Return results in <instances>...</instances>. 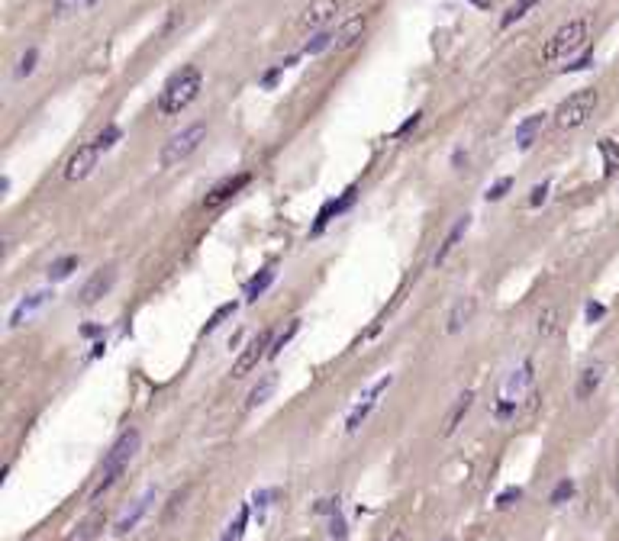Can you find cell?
<instances>
[{
    "label": "cell",
    "instance_id": "cell-17",
    "mask_svg": "<svg viewBox=\"0 0 619 541\" xmlns=\"http://www.w3.org/2000/svg\"><path fill=\"white\" fill-rule=\"evenodd\" d=\"M468 226H471V216H468V213L455 219V226H451V229H449V235H445V242L439 245V252H436V258H432V264H436V268H439V264H445V258H449V255L455 252V245H458L461 239H465V232H468Z\"/></svg>",
    "mask_w": 619,
    "mask_h": 541
},
{
    "label": "cell",
    "instance_id": "cell-21",
    "mask_svg": "<svg viewBox=\"0 0 619 541\" xmlns=\"http://www.w3.org/2000/svg\"><path fill=\"white\" fill-rule=\"evenodd\" d=\"M278 390V374H264L262 380L255 383L252 390H249V400H245V406H249V410H258V406H264V403L271 400V393Z\"/></svg>",
    "mask_w": 619,
    "mask_h": 541
},
{
    "label": "cell",
    "instance_id": "cell-12",
    "mask_svg": "<svg viewBox=\"0 0 619 541\" xmlns=\"http://www.w3.org/2000/svg\"><path fill=\"white\" fill-rule=\"evenodd\" d=\"M155 496H159V493H155V490L149 486V490H145V493H142L139 499H136V503H132L129 509H126V513L120 515V522L113 525V532H116V535H129L132 529H136V525H139L142 519H145V513H149L152 503H155Z\"/></svg>",
    "mask_w": 619,
    "mask_h": 541
},
{
    "label": "cell",
    "instance_id": "cell-15",
    "mask_svg": "<svg viewBox=\"0 0 619 541\" xmlns=\"http://www.w3.org/2000/svg\"><path fill=\"white\" fill-rule=\"evenodd\" d=\"M48 300H52V293L48 290H36V293H29V297H23L13 306V313H10V329H17V326H23V319H29V316H36L39 309L46 306Z\"/></svg>",
    "mask_w": 619,
    "mask_h": 541
},
{
    "label": "cell",
    "instance_id": "cell-24",
    "mask_svg": "<svg viewBox=\"0 0 619 541\" xmlns=\"http://www.w3.org/2000/svg\"><path fill=\"white\" fill-rule=\"evenodd\" d=\"M271 284H274V268L268 264V268H262L249 284H245V300H258Z\"/></svg>",
    "mask_w": 619,
    "mask_h": 541
},
{
    "label": "cell",
    "instance_id": "cell-25",
    "mask_svg": "<svg viewBox=\"0 0 619 541\" xmlns=\"http://www.w3.org/2000/svg\"><path fill=\"white\" fill-rule=\"evenodd\" d=\"M71 270H78V258L75 255H65V258H58V262L48 264V280H68Z\"/></svg>",
    "mask_w": 619,
    "mask_h": 541
},
{
    "label": "cell",
    "instance_id": "cell-7",
    "mask_svg": "<svg viewBox=\"0 0 619 541\" xmlns=\"http://www.w3.org/2000/svg\"><path fill=\"white\" fill-rule=\"evenodd\" d=\"M271 342H274L271 329H262L258 336L249 338V345L242 348V355L235 358V364H233V377H245V374H252L255 367H258V361L271 351Z\"/></svg>",
    "mask_w": 619,
    "mask_h": 541
},
{
    "label": "cell",
    "instance_id": "cell-34",
    "mask_svg": "<svg viewBox=\"0 0 619 541\" xmlns=\"http://www.w3.org/2000/svg\"><path fill=\"white\" fill-rule=\"evenodd\" d=\"M120 136H123V132H120V126H107V129H103L94 142H97V145H100L103 152H107V149H113V145L120 142Z\"/></svg>",
    "mask_w": 619,
    "mask_h": 541
},
{
    "label": "cell",
    "instance_id": "cell-31",
    "mask_svg": "<svg viewBox=\"0 0 619 541\" xmlns=\"http://www.w3.org/2000/svg\"><path fill=\"white\" fill-rule=\"evenodd\" d=\"M245 525H249V506H239L235 513V522H229V532H226V541H239L245 535Z\"/></svg>",
    "mask_w": 619,
    "mask_h": 541
},
{
    "label": "cell",
    "instance_id": "cell-16",
    "mask_svg": "<svg viewBox=\"0 0 619 541\" xmlns=\"http://www.w3.org/2000/svg\"><path fill=\"white\" fill-rule=\"evenodd\" d=\"M249 184V174H235V178H226V181H219V184L210 190V194L204 196V206L206 210H216L219 203H226V200H233L242 187Z\"/></svg>",
    "mask_w": 619,
    "mask_h": 541
},
{
    "label": "cell",
    "instance_id": "cell-48",
    "mask_svg": "<svg viewBox=\"0 0 619 541\" xmlns=\"http://www.w3.org/2000/svg\"><path fill=\"white\" fill-rule=\"evenodd\" d=\"M442 541H451V538H442Z\"/></svg>",
    "mask_w": 619,
    "mask_h": 541
},
{
    "label": "cell",
    "instance_id": "cell-3",
    "mask_svg": "<svg viewBox=\"0 0 619 541\" xmlns=\"http://www.w3.org/2000/svg\"><path fill=\"white\" fill-rule=\"evenodd\" d=\"M587 46V19H568L564 26H558L552 33V39L545 42L542 48V65H558V62H568L574 52H581Z\"/></svg>",
    "mask_w": 619,
    "mask_h": 541
},
{
    "label": "cell",
    "instance_id": "cell-20",
    "mask_svg": "<svg viewBox=\"0 0 619 541\" xmlns=\"http://www.w3.org/2000/svg\"><path fill=\"white\" fill-rule=\"evenodd\" d=\"M542 126H545V113H532V116H526L519 126H516V145L523 152H529L532 149V142H535V136L542 132Z\"/></svg>",
    "mask_w": 619,
    "mask_h": 541
},
{
    "label": "cell",
    "instance_id": "cell-9",
    "mask_svg": "<svg viewBox=\"0 0 619 541\" xmlns=\"http://www.w3.org/2000/svg\"><path fill=\"white\" fill-rule=\"evenodd\" d=\"M391 383H394V374H384L381 380H377V383H371V387H368V390L361 393V400H358V406H355V410H352V412H348V419H346V432H358V429H361V422H365L368 416H371V410H375V406H377V400L384 396V390H387V387H391Z\"/></svg>",
    "mask_w": 619,
    "mask_h": 541
},
{
    "label": "cell",
    "instance_id": "cell-19",
    "mask_svg": "<svg viewBox=\"0 0 619 541\" xmlns=\"http://www.w3.org/2000/svg\"><path fill=\"white\" fill-rule=\"evenodd\" d=\"M368 26V17L365 13H355V17H348L342 26H339L336 33V48H348V46H355L358 39H361V33H365Z\"/></svg>",
    "mask_w": 619,
    "mask_h": 541
},
{
    "label": "cell",
    "instance_id": "cell-22",
    "mask_svg": "<svg viewBox=\"0 0 619 541\" xmlns=\"http://www.w3.org/2000/svg\"><path fill=\"white\" fill-rule=\"evenodd\" d=\"M471 406H474V393L471 390H465L458 396V400H455V406H451V412H449V419H445V435H451V432L458 429L461 425V419H465V416H468L471 412Z\"/></svg>",
    "mask_w": 619,
    "mask_h": 541
},
{
    "label": "cell",
    "instance_id": "cell-29",
    "mask_svg": "<svg viewBox=\"0 0 619 541\" xmlns=\"http://www.w3.org/2000/svg\"><path fill=\"white\" fill-rule=\"evenodd\" d=\"M329 46H336V36L323 29V33H316V36H313L307 46H303V55H319V52H326Z\"/></svg>",
    "mask_w": 619,
    "mask_h": 541
},
{
    "label": "cell",
    "instance_id": "cell-1",
    "mask_svg": "<svg viewBox=\"0 0 619 541\" xmlns=\"http://www.w3.org/2000/svg\"><path fill=\"white\" fill-rule=\"evenodd\" d=\"M139 445H142V435L136 429H126L120 439L113 441V448L107 451V457H103V464H100V477H97L94 490H91V503H97V499L120 480L123 470L129 467V461L136 457V451H139Z\"/></svg>",
    "mask_w": 619,
    "mask_h": 541
},
{
    "label": "cell",
    "instance_id": "cell-4",
    "mask_svg": "<svg viewBox=\"0 0 619 541\" xmlns=\"http://www.w3.org/2000/svg\"><path fill=\"white\" fill-rule=\"evenodd\" d=\"M532 393V361H523L516 371L507 374V380L500 387V396H497V419H510L516 416L523 396Z\"/></svg>",
    "mask_w": 619,
    "mask_h": 541
},
{
    "label": "cell",
    "instance_id": "cell-36",
    "mask_svg": "<svg viewBox=\"0 0 619 541\" xmlns=\"http://www.w3.org/2000/svg\"><path fill=\"white\" fill-rule=\"evenodd\" d=\"M571 496H574V480H568V477H564L562 484L552 490V503L558 506V503H564V499H571Z\"/></svg>",
    "mask_w": 619,
    "mask_h": 541
},
{
    "label": "cell",
    "instance_id": "cell-37",
    "mask_svg": "<svg viewBox=\"0 0 619 541\" xmlns=\"http://www.w3.org/2000/svg\"><path fill=\"white\" fill-rule=\"evenodd\" d=\"M97 525H100V519H87V522L81 525V532H75L68 541H91L97 535Z\"/></svg>",
    "mask_w": 619,
    "mask_h": 541
},
{
    "label": "cell",
    "instance_id": "cell-14",
    "mask_svg": "<svg viewBox=\"0 0 619 541\" xmlns=\"http://www.w3.org/2000/svg\"><path fill=\"white\" fill-rule=\"evenodd\" d=\"M603 377H607V364H603V361L587 364V367H584V371H581V377H577V387H574V396H577V400H591L593 393L600 390Z\"/></svg>",
    "mask_w": 619,
    "mask_h": 541
},
{
    "label": "cell",
    "instance_id": "cell-43",
    "mask_svg": "<svg viewBox=\"0 0 619 541\" xmlns=\"http://www.w3.org/2000/svg\"><path fill=\"white\" fill-rule=\"evenodd\" d=\"M591 62H593V55H584V58H577L574 65H568V71H584V68L591 65Z\"/></svg>",
    "mask_w": 619,
    "mask_h": 541
},
{
    "label": "cell",
    "instance_id": "cell-27",
    "mask_svg": "<svg viewBox=\"0 0 619 541\" xmlns=\"http://www.w3.org/2000/svg\"><path fill=\"white\" fill-rule=\"evenodd\" d=\"M235 309H239V303H235V300H233V303H223V306H219V309H216V313H213V316H210V319H206V326H204V329H200V332H204V336H210V332H216V329H219V326H223V322H226V319H229V316H233V313H235Z\"/></svg>",
    "mask_w": 619,
    "mask_h": 541
},
{
    "label": "cell",
    "instance_id": "cell-41",
    "mask_svg": "<svg viewBox=\"0 0 619 541\" xmlns=\"http://www.w3.org/2000/svg\"><path fill=\"white\" fill-rule=\"evenodd\" d=\"M284 75V65H278V68H271V71H268V75L262 77V87H274V81H278V77Z\"/></svg>",
    "mask_w": 619,
    "mask_h": 541
},
{
    "label": "cell",
    "instance_id": "cell-2",
    "mask_svg": "<svg viewBox=\"0 0 619 541\" xmlns=\"http://www.w3.org/2000/svg\"><path fill=\"white\" fill-rule=\"evenodd\" d=\"M200 87H204V75H200V68L197 65H184L181 71H174V75L165 81V87H161V93H159V110L165 113V116H174V113L188 110L190 103L197 100Z\"/></svg>",
    "mask_w": 619,
    "mask_h": 541
},
{
    "label": "cell",
    "instance_id": "cell-26",
    "mask_svg": "<svg viewBox=\"0 0 619 541\" xmlns=\"http://www.w3.org/2000/svg\"><path fill=\"white\" fill-rule=\"evenodd\" d=\"M597 149H600V155H603V168H607V174H613V171L619 168V145L613 139H600L597 142Z\"/></svg>",
    "mask_w": 619,
    "mask_h": 541
},
{
    "label": "cell",
    "instance_id": "cell-38",
    "mask_svg": "<svg viewBox=\"0 0 619 541\" xmlns=\"http://www.w3.org/2000/svg\"><path fill=\"white\" fill-rule=\"evenodd\" d=\"M519 496H523V490H519V486H507V490L497 496V506H500V509H507V506H513Z\"/></svg>",
    "mask_w": 619,
    "mask_h": 541
},
{
    "label": "cell",
    "instance_id": "cell-45",
    "mask_svg": "<svg viewBox=\"0 0 619 541\" xmlns=\"http://www.w3.org/2000/svg\"><path fill=\"white\" fill-rule=\"evenodd\" d=\"M416 122H420V113H413L410 120L404 122V126H400V132H406V129H413V126H416Z\"/></svg>",
    "mask_w": 619,
    "mask_h": 541
},
{
    "label": "cell",
    "instance_id": "cell-8",
    "mask_svg": "<svg viewBox=\"0 0 619 541\" xmlns=\"http://www.w3.org/2000/svg\"><path fill=\"white\" fill-rule=\"evenodd\" d=\"M100 145L97 142H84L71 152V158L65 161V181H84L94 174V168L100 165Z\"/></svg>",
    "mask_w": 619,
    "mask_h": 541
},
{
    "label": "cell",
    "instance_id": "cell-5",
    "mask_svg": "<svg viewBox=\"0 0 619 541\" xmlns=\"http://www.w3.org/2000/svg\"><path fill=\"white\" fill-rule=\"evenodd\" d=\"M597 100L600 97H597L593 87H581V91L568 93L558 103V110H555V126L558 129H577V126H584L593 116V110H597Z\"/></svg>",
    "mask_w": 619,
    "mask_h": 541
},
{
    "label": "cell",
    "instance_id": "cell-10",
    "mask_svg": "<svg viewBox=\"0 0 619 541\" xmlns=\"http://www.w3.org/2000/svg\"><path fill=\"white\" fill-rule=\"evenodd\" d=\"M113 284H116V268H113V264L97 268L94 274L84 280V287L78 290V306H94V303H100L113 290Z\"/></svg>",
    "mask_w": 619,
    "mask_h": 541
},
{
    "label": "cell",
    "instance_id": "cell-11",
    "mask_svg": "<svg viewBox=\"0 0 619 541\" xmlns=\"http://www.w3.org/2000/svg\"><path fill=\"white\" fill-rule=\"evenodd\" d=\"M336 13H339V0H310L300 13V29L323 33V29L336 19Z\"/></svg>",
    "mask_w": 619,
    "mask_h": 541
},
{
    "label": "cell",
    "instance_id": "cell-44",
    "mask_svg": "<svg viewBox=\"0 0 619 541\" xmlns=\"http://www.w3.org/2000/svg\"><path fill=\"white\" fill-rule=\"evenodd\" d=\"M461 161H468V152L465 149H458L455 155H451V165H455V168H461Z\"/></svg>",
    "mask_w": 619,
    "mask_h": 541
},
{
    "label": "cell",
    "instance_id": "cell-40",
    "mask_svg": "<svg viewBox=\"0 0 619 541\" xmlns=\"http://www.w3.org/2000/svg\"><path fill=\"white\" fill-rule=\"evenodd\" d=\"M603 313H607V306H603V303H593V300L587 303V322H597Z\"/></svg>",
    "mask_w": 619,
    "mask_h": 541
},
{
    "label": "cell",
    "instance_id": "cell-33",
    "mask_svg": "<svg viewBox=\"0 0 619 541\" xmlns=\"http://www.w3.org/2000/svg\"><path fill=\"white\" fill-rule=\"evenodd\" d=\"M329 541H348L346 519H342V513H332V515H329Z\"/></svg>",
    "mask_w": 619,
    "mask_h": 541
},
{
    "label": "cell",
    "instance_id": "cell-47",
    "mask_svg": "<svg viewBox=\"0 0 619 541\" xmlns=\"http://www.w3.org/2000/svg\"><path fill=\"white\" fill-rule=\"evenodd\" d=\"M87 3H91V7H94V3H97V0H87Z\"/></svg>",
    "mask_w": 619,
    "mask_h": 541
},
{
    "label": "cell",
    "instance_id": "cell-23",
    "mask_svg": "<svg viewBox=\"0 0 619 541\" xmlns=\"http://www.w3.org/2000/svg\"><path fill=\"white\" fill-rule=\"evenodd\" d=\"M562 313H558V306H542V313H539V336H542V342H548V338L558 336V329H562Z\"/></svg>",
    "mask_w": 619,
    "mask_h": 541
},
{
    "label": "cell",
    "instance_id": "cell-46",
    "mask_svg": "<svg viewBox=\"0 0 619 541\" xmlns=\"http://www.w3.org/2000/svg\"><path fill=\"white\" fill-rule=\"evenodd\" d=\"M387 541H406L404 529H394V532H391V538H387Z\"/></svg>",
    "mask_w": 619,
    "mask_h": 541
},
{
    "label": "cell",
    "instance_id": "cell-35",
    "mask_svg": "<svg viewBox=\"0 0 619 541\" xmlns=\"http://www.w3.org/2000/svg\"><path fill=\"white\" fill-rule=\"evenodd\" d=\"M510 187H513V178H500L494 187H487V194H484V196H487L490 203H497V200H503V196H507Z\"/></svg>",
    "mask_w": 619,
    "mask_h": 541
},
{
    "label": "cell",
    "instance_id": "cell-18",
    "mask_svg": "<svg viewBox=\"0 0 619 541\" xmlns=\"http://www.w3.org/2000/svg\"><path fill=\"white\" fill-rule=\"evenodd\" d=\"M355 194H358L355 187H348V190H346V194H342V196H339V200H329V203L323 206V210H319L316 226H313V235H319V232H323V229H326V223H329V219H332V216H339V213H342V210H348V206L355 203Z\"/></svg>",
    "mask_w": 619,
    "mask_h": 541
},
{
    "label": "cell",
    "instance_id": "cell-30",
    "mask_svg": "<svg viewBox=\"0 0 619 541\" xmlns=\"http://www.w3.org/2000/svg\"><path fill=\"white\" fill-rule=\"evenodd\" d=\"M36 62H39V48H33L29 46L23 55H19V62H17V77H29L33 71H36Z\"/></svg>",
    "mask_w": 619,
    "mask_h": 541
},
{
    "label": "cell",
    "instance_id": "cell-32",
    "mask_svg": "<svg viewBox=\"0 0 619 541\" xmlns=\"http://www.w3.org/2000/svg\"><path fill=\"white\" fill-rule=\"evenodd\" d=\"M297 329H300V319H294L291 326H287V329L281 332V336L274 338V342H271V351H268V358H278V355H281V348L287 345V342H291L294 336H297Z\"/></svg>",
    "mask_w": 619,
    "mask_h": 541
},
{
    "label": "cell",
    "instance_id": "cell-39",
    "mask_svg": "<svg viewBox=\"0 0 619 541\" xmlns=\"http://www.w3.org/2000/svg\"><path fill=\"white\" fill-rule=\"evenodd\" d=\"M545 196H548V181H542V184H535V187H532L529 206H542V203H545Z\"/></svg>",
    "mask_w": 619,
    "mask_h": 541
},
{
    "label": "cell",
    "instance_id": "cell-13",
    "mask_svg": "<svg viewBox=\"0 0 619 541\" xmlns=\"http://www.w3.org/2000/svg\"><path fill=\"white\" fill-rule=\"evenodd\" d=\"M474 313H478V300H474V297H458L455 303H451L449 316H445V332H449V336H458L461 329L474 319Z\"/></svg>",
    "mask_w": 619,
    "mask_h": 541
},
{
    "label": "cell",
    "instance_id": "cell-6",
    "mask_svg": "<svg viewBox=\"0 0 619 541\" xmlns=\"http://www.w3.org/2000/svg\"><path fill=\"white\" fill-rule=\"evenodd\" d=\"M206 139V122H190V126H184L181 132H174L165 145H161V168H174V165H181V161H188L194 152L204 145Z\"/></svg>",
    "mask_w": 619,
    "mask_h": 541
},
{
    "label": "cell",
    "instance_id": "cell-28",
    "mask_svg": "<svg viewBox=\"0 0 619 541\" xmlns=\"http://www.w3.org/2000/svg\"><path fill=\"white\" fill-rule=\"evenodd\" d=\"M535 3H539V0H516L513 7H510L507 13H503V19H500V26H503V29H507V26H513L516 19H523L526 13H529V10L535 7Z\"/></svg>",
    "mask_w": 619,
    "mask_h": 541
},
{
    "label": "cell",
    "instance_id": "cell-42",
    "mask_svg": "<svg viewBox=\"0 0 619 541\" xmlns=\"http://www.w3.org/2000/svg\"><path fill=\"white\" fill-rule=\"evenodd\" d=\"M52 7H55V13H68L71 7H78V0H52Z\"/></svg>",
    "mask_w": 619,
    "mask_h": 541
}]
</instances>
